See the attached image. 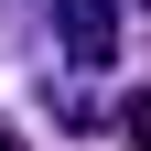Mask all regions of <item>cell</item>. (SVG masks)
Masks as SVG:
<instances>
[{
  "instance_id": "cell-1",
  "label": "cell",
  "mask_w": 151,
  "mask_h": 151,
  "mask_svg": "<svg viewBox=\"0 0 151 151\" xmlns=\"http://www.w3.org/2000/svg\"><path fill=\"white\" fill-rule=\"evenodd\" d=\"M54 43L76 65H108L119 54V0H54Z\"/></svg>"
},
{
  "instance_id": "cell-3",
  "label": "cell",
  "mask_w": 151,
  "mask_h": 151,
  "mask_svg": "<svg viewBox=\"0 0 151 151\" xmlns=\"http://www.w3.org/2000/svg\"><path fill=\"white\" fill-rule=\"evenodd\" d=\"M0 151H22V140H11V129H0Z\"/></svg>"
},
{
  "instance_id": "cell-2",
  "label": "cell",
  "mask_w": 151,
  "mask_h": 151,
  "mask_svg": "<svg viewBox=\"0 0 151 151\" xmlns=\"http://www.w3.org/2000/svg\"><path fill=\"white\" fill-rule=\"evenodd\" d=\"M119 140H129V151H151V86H140V97H119Z\"/></svg>"
}]
</instances>
